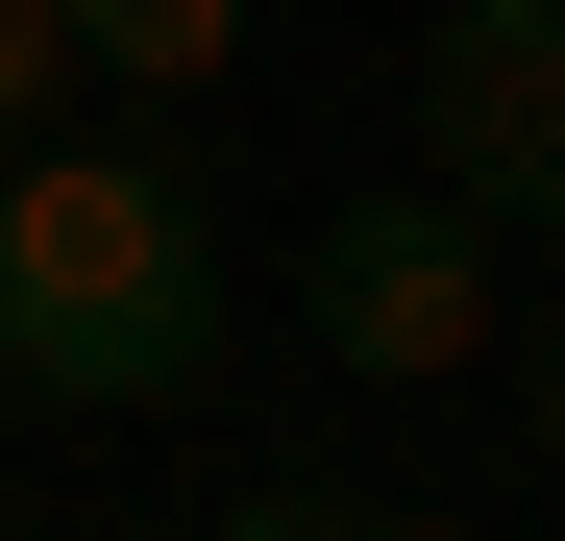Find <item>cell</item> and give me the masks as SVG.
I'll list each match as a JSON object with an SVG mask.
<instances>
[{"mask_svg":"<svg viewBox=\"0 0 565 541\" xmlns=\"http://www.w3.org/2000/svg\"><path fill=\"white\" fill-rule=\"evenodd\" d=\"M222 370V222L172 198L148 148H25L0 172V394H50V418H148V394H198Z\"/></svg>","mask_w":565,"mask_h":541,"instance_id":"6da1fadb","label":"cell"},{"mask_svg":"<svg viewBox=\"0 0 565 541\" xmlns=\"http://www.w3.org/2000/svg\"><path fill=\"white\" fill-rule=\"evenodd\" d=\"M418 198L443 222H565V0H443L418 25Z\"/></svg>","mask_w":565,"mask_h":541,"instance_id":"7a4b0ae2","label":"cell"},{"mask_svg":"<svg viewBox=\"0 0 565 541\" xmlns=\"http://www.w3.org/2000/svg\"><path fill=\"white\" fill-rule=\"evenodd\" d=\"M296 296H320V344H344L369 394H418V370H467V344H492V222H443L418 172H394V198H344V222H320Z\"/></svg>","mask_w":565,"mask_h":541,"instance_id":"3957f363","label":"cell"},{"mask_svg":"<svg viewBox=\"0 0 565 541\" xmlns=\"http://www.w3.org/2000/svg\"><path fill=\"white\" fill-rule=\"evenodd\" d=\"M50 25H74V74H99V99H198V74H246L270 0H50Z\"/></svg>","mask_w":565,"mask_h":541,"instance_id":"277c9868","label":"cell"},{"mask_svg":"<svg viewBox=\"0 0 565 541\" xmlns=\"http://www.w3.org/2000/svg\"><path fill=\"white\" fill-rule=\"evenodd\" d=\"M74 99H99V74H74V25H50V0H0V172L74 148Z\"/></svg>","mask_w":565,"mask_h":541,"instance_id":"5b68a950","label":"cell"},{"mask_svg":"<svg viewBox=\"0 0 565 541\" xmlns=\"http://www.w3.org/2000/svg\"><path fill=\"white\" fill-rule=\"evenodd\" d=\"M222 541H369L344 492H222Z\"/></svg>","mask_w":565,"mask_h":541,"instance_id":"8992f818","label":"cell"},{"mask_svg":"<svg viewBox=\"0 0 565 541\" xmlns=\"http://www.w3.org/2000/svg\"><path fill=\"white\" fill-rule=\"evenodd\" d=\"M516 418H541V468H565V320H541V370H516Z\"/></svg>","mask_w":565,"mask_h":541,"instance_id":"52a82bcc","label":"cell"},{"mask_svg":"<svg viewBox=\"0 0 565 541\" xmlns=\"http://www.w3.org/2000/svg\"><path fill=\"white\" fill-rule=\"evenodd\" d=\"M369 541H467V517H369Z\"/></svg>","mask_w":565,"mask_h":541,"instance_id":"ba28073f","label":"cell"}]
</instances>
